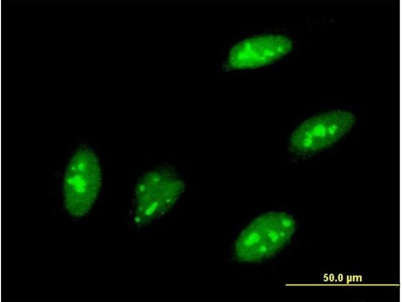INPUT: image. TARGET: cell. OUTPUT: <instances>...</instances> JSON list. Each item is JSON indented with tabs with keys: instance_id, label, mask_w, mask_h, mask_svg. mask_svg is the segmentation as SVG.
Here are the masks:
<instances>
[{
	"instance_id": "3957f363",
	"label": "cell",
	"mask_w": 402,
	"mask_h": 302,
	"mask_svg": "<svg viewBox=\"0 0 402 302\" xmlns=\"http://www.w3.org/2000/svg\"><path fill=\"white\" fill-rule=\"evenodd\" d=\"M102 183L100 167L95 153L88 147L77 149L64 178V205L69 214L75 217L86 215L97 197Z\"/></svg>"
},
{
	"instance_id": "7a4b0ae2",
	"label": "cell",
	"mask_w": 402,
	"mask_h": 302,
	"mask_svg": "<svg viewBox=\"0 0 402 302\" xmlns=\"http://www.w3.org/2000/svg\"><path fill=\"white\" fill-rule=\"evenodd\" d=\"M184 190V183L172 169L150 171L138 181L135 190L133 215L139 226H146L166 213Z\"/></svg>"
},
{
	"instance_id": "277c9868",
	"label": "cell",
	"mask_w": 402,
	"mask_h": 302,
	"mask_svg": "<svg viewBox=\"0 0 402 302\" xmlns=\"http://www.w3.org/2000/svg\"><path fill=\"white\" fill-rule=\"evenodd\" d=\"M356 121L351 112L334 110L313 116L292 132L289 147L301 155L314 153L333 145L353 127Z\"/></svg>"
},
{
	"instance_id": "6da1fadb",
	"label": "cell",
	"mask_w": 402,
	"mask_h": 302,
	"mask_svg": "<svg viewBox=\"0 0 402 302\" xmlns=\"http://www.w3.org/2000/svg\"><path fill=\"white\" fill-rule=\"evenodd\" d=\"M295 225L294 219L284 212L259 215L242 231L235 241L237 259L255 263L274 256L289 242Z\"/></svg>"
},
{
	"instance_id": "5b68a950",
	"label": "cell",
	"mask_w": 402,
	"mask_h": 302,
	"mask_svg": "<svg viewBox=\"0 0 402 302\" xmlns=\"http://www.w3.org/2000/svg\"><path fill=\"white\" fill-rule=\"evenodd\" d=\"M291 41L279 35H264L242 40L231 49L228 56L234 69L254 68L265 66L289 53Z\"/></svg>"
}]
</instances>
